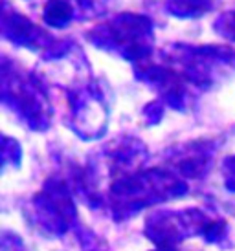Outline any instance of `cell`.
<instances>
[{"label": "cell", "instance_id": "10", "mask_svg": "<svg viewBox=\"0 0 235 251\" xmlns=\"http://www.w3.org/2000/svg\"><path fill=\"white\" fill-rule=\"evenodd\" d=\"M215 151H217V145L213 141H189V143L173 147L167 152L166 161L169 169L180 178L197 180L209 171L215 158Z\"/></svg>", "mask_w": 235, "mask_h": 251}, {"label": "cell", "instance_id": "15", "mask_svg": "<svg viewBox=\"0 0 235 251\" xmlns=\"http://www.w3.org/2000/svg\"><path fill=\"white\" fill-rule=\"evenodd\" d=\"M9 161H13V165H19L21 161V147L15 140L4 138V167L7 169Z\"/></svg>", "mask_w": 235, "mask_h": 251}, {"label": "cell", "instance_id": "1", "mask_svg": "<svg viewBox=\"0 0 235 251\" xmlns=\"http://www.w3.org/2000/svg\"><path fill=\"white\" fill-rule=\"evenodd\" d=\"M186 193L187 183L171 169H149L116 178L109 189V202L116 218H127L144 207L180 198Z\"/></svg>", "mask_w": 235, "mask_h": 251}, {"label": "cell", "instance_id": "14", "mask_svg": "<svg viewBox=\"0 0 235 251\" xmlns=\"http://www.w3.org/2000/svg\"><path fill=\"white\" fill-rule=\"evenodd\" d=\"M215 31L222 39L235 42V9H230V11L217 17V21H215Z\"/></svg>", "mask_w": 235, "mask_h": 251}, {"label": "cell", "instance_id": "9", "mask_svg": "<svg viewBox=\"0 0 235 251\" xmlns=\"http://www.w3.org/2000/svg\"><path fill=\"white\" fill-rule=\"evenodd\" d=\"M136 77L151 86L160 96V99L175 110L184 112L191 101L193 84L187 81L180 72L164 66H146L138 68Z\"/></svg>", "mask_w": 235, "mask_h": 251}, {"label": "cell", "instance_id": "5", "mask_svg": "<svg viewBox=\"0 0 235 251\" xmlns=\"http://www.w3.org/2000/svg\"><path fill=\"white\" fill-rule=\"evenodd\" d=\"M31 218L41 229L52 235H62L76 220L72 189L61 178H50L31 200Z\"/></svg>", "mask_w": 235, "mask_h": 251}, {"label": "cell", "instance_id": "16", "mask_svg": "<svg viewBox=\"0 0 235 251\" xmlns=\"http://www.w3.org/2000/svg\"><path fill=\"white\" fill-rule=\"evenodd\" d=\"M222 180L226 189L235 193V156H230L222 161Z\"/></svg>", "mask_w": 235, "mask_h": 251}, {"label": "cell", "instance_id": "12", "mask_svg": "<svg viewBox=\"0 0 235 251\" xmlns=\"http://www.w3.org/2000/svg\"><path fill=\"white\" fill-rule=\"evenodd\" d=\"M74 19H77V11L72 0H48L44 4L42 21L52 28H66Z\"/></svg>", "mask_w": 235, "mask_h": 251}, {"label": "cell", "instance_id": "7", "mask_svg": "<svg viewBox=\"0 0 235 251\" xmlns=\"http://www.w3.org/2000/svg\"><path fill=\"white\" fill-rule=\"evenodd\" d=\"M2 35L22 48L42 53V57L56 59V61L66 57L74 48L70 42H62L61 39H56L44 28L29 22L26 17L19 15L17 11H9L7 4L4 7V15H2Z\"/></svg>", "mask_w": 235, "mask_h": 251}, {"label": "cell", "instance_id": "13", "mask_svg": "<svg viewBox=\"0 0 235 251\" xmlns=\"http://www.w3.org/2000/svg\"><path fill=\"white\" fill-rule=\"evenodd\" d=\"M217 0H166L167 11L178 19H197L211 11Z\"/></svg>", "mask_w": 235, "mask_h": 251}, {"label": "cell", "instance_id": "4", "mask_svg": "<svg viewBox=\"0 0 235 251\" xmlns=\"http://www.w3.org/2000/svg\"><path fill=\"white\" fill-rule=\"evenodd\" d=\"M166 61L178 68L193 86L209 88L221 79L222 72L235 68V50L221 44H171L166 51Z\"/></svg>", "mask_w": 235, "mask_h": 251}, {"label": "cell", "instance_id": "8", "mask_svg": "<svg viewBox=\"0 0 235 251\" xmlns=\"http://www.w3.org/2000/svg\"><path fill=\"white\" fill-rule=\"evenodd\" d=\"M211 222L213 220H209L201 209L195 207L182 211H164L147 218L146 235L158 244H171L197 233H202L206 237V231Z\"/></svg>", "mask_w": 235, "mask_h": 251}, {"label": "cell", "instance_id": "2", "mask_svg": "<svg viewBox=\"0 0 235 251\" xmlns=\"http://www.w3.org/2000/svg\"><path fill=\"white\" fill-rule=\"evenodd\" d=\"M2 101L31 130H46L54 110L46 88L39 77L19 70L4 57L2 61Z\"/></svg>", "mask_w": 235, "mask_h": 251}, {"label": "cell", "instance_id": "6", "mask_svg": "<svg viewBox=\"0 0 235 251\" xmlns=\"http://www.w3.org/2000/svg\"><path fill=\"white\" fill-rule=\"evenodd\" d=\"M70 119L72 130L83 140L101 138L109 121L105 94L97 83L83 84L70 92Z\"/></svg>", "mask_w": 235, "mask_h": 251}, {"label": "cell", "instance_id": "17", "mask_svg": "<svg viewBox=\"0 0 235 251\" xmlns=\"http://www.w3.org/2000/svg\"><path fill=\"white\" fill-rule=\"evenodd\" d=\"M146 119L149 125H156L160 119H162V112H164V106H162V101H152L146 106Z\"/></svg>", "mask_w": 235, "mask_h": 251}, {"label": "cell", "instance_id": "3", "mask_svg": "<svg viewBox=\"0 0 235 251\" xmlns=\"http://www.w3.org/2000/svg\"><path fill=\"white\" fill-rule=\"evenodd\" d=\"M87 39L99 50L116 53L132 63L147 59L154 46L151 19L140 13L116 15L87 31Z\"/></svg>", "mask_w": 235, "mask_h": 251}, {"label": "cell", "instance_id": "11", "mask_svg": "<svg viewBox=\"0 0 235 251\" xmlns=\"http://www.w3.org/2000/svg\"><path fill=\"white\" fill-rule=\"evenodd\" d=\"M147 160V149L136 138L123 136L119 140L111 141L109 145L101 149V158L94 163L101 171L105 169L107 173L116 175L118 178L125 175H131Z\"/></svg>", "mask_w": 235, "mask_h": 251}]
</instances>
